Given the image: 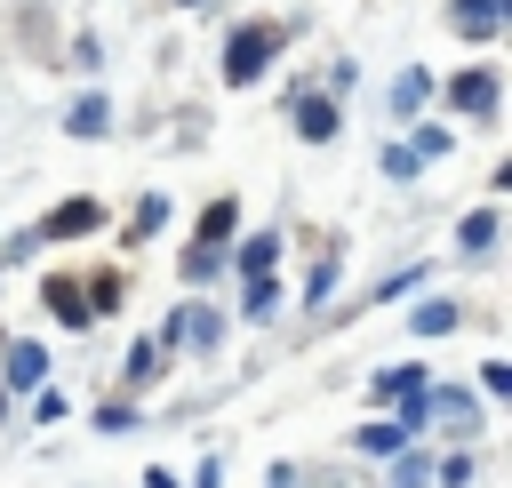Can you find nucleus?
Returning a JSON list of instances; mask_svg holds the SVG:
<instances>
[{"instance_id":"39448f33","label":"nucleus","mask_w":512,"mask_h":488,"mask_svg":"<svg viewBox=\"0 0 512 488\" xmlns=\"http://www.w3.org/2000/svg\"><path fill=\"white\" fill-rule=\"evenodd\" d=\"M368 392H376V400H408V392H424V368H416V360L376 368V376H368Z\"/></svg>"},{"instance_id":"9d476101","label":"nucleus","mask_w":512,"mask_h":488,"mask_svg":"<svg viewBox=\"0 0 512 488\" xmlns=\"http://www.w3.org/2000/svg\"><path fill=\"white\" fill-rule=\"evenodd\" d=\"M456 248H472V256H480V248H496V208H472V216L456 224Z\"/></svg>"},{"instance_id":"412c9836","label":"nucleus","mask_w":512,"mask_h":488,"mask_svg":"<svg viewBox=\"0 0 512 488\" xmlns=\"http://www.w3.org/2000/svg\"><path fill=\"white\" fill-rule=\"evenodd\" d=\"M184 8H192V0H184Z\"/></svg>"},{"instance_id":"1a4fd4ad","label":"nucleus","mask_w":512,"mask_h":488,"mask_svg":"<svg viewBox=\"0 0 512 488\" xmlns=\"http://www.w3.org/2000/svg\"><path fill=\"white\" fill-rule=\"evenodd\" d=\"M352 448H360V456H400V448H408V432H400V424H360V432H352Z\"/></svg>"},{"instance_id":"7ed1b4c3","label":"nucleus","mask_w":512,"mask_h":488,"mask_svg":"<svg viewBox=\"0 0 512 488\" xmlns=\"http://www.w3.org/2000/svg\"><path fill=\"white\" fill-rule=\"evenodd\" d=\"M0 368H8V384H16V392H40V384H48V352H40L32 336H24V344H8V352H0Z\"/></svg>"},{"instance_id":"9b49d317","label":"nucleus","mask_w":512,"mask_h":488,"mask_svg":"<svg viewBox=\"0 0 512 488\" xmlns=\"http://www.w3.org/2000/svg\"><path fill=\"white\" fill-rule=\"evenodd\" d=\"M232 224H240V208H232V200H216V208L200 216V248H216V240H232Z\"/></svg>"},{"instance_id":"aec40b11","label":"nucleus","mask_w":512,"mask_h":488,"mask_svg":"<svg viewBox=\"0 0 512 488\" xmlns=\"http://www.w3.org/2000/svg\"><path fill=\"white\" fill-rule=\"evenodd\" d=\"M200 488H216V464H200Z\"/></svg>"},{"instance_id":"6e6552de","label":"nucleus","mask_w":512,"mask_h":488,"mask_svg":"<svg viewBox=\"0 0 512 488\" xmlns=\"http://www.w3.org/2000/svg\"><path fill=\"white\" fill-rule=\"evenodd\" d=\"M232 264H240L248 280H256V272H272V264H280V232H256V240H240V256H232Z\"/></svg>"},{"instance_id":"0eeeda50","label":"nucleus","mask_w":512,"mask_h":488,"mask_svg":"<svg viewBox=\"0 0 512 488\" xmlns=\"http://www.w3.org/2000/svg\"><path fill=\"white\" fill-rule=\"evenodd\" d=\"M64 128H72V136H104V128H112V104H104V96H80V104L64 112Z\"/></svg>"},{"instance_id":"f03ea898","label":"nucleus","mask_w":512,"mask_h":488,"mask_svg":"<svg viewBox=\"0 0 512 488\" xmlns=\"http://www.w3.org/2000/svg\"><path fill=\"white\" fill-rule=\"evenodd\" d=\"M448 104H456V112H472V120H488V112H496V72H488V64L456 72V80H448Z\"/></svg>"},{"instance_id":"f8f14e48","label":"nucleus","mask_w":512,"mask_h":488,"mask_svg":"<svg viewBox=\"0 0 512 488\" xmlns=\"http://www.w3.org/2000/svg\"><path fill=\"white\" fill-rule=\"evenodd\" d=\"M408 320H416V336H448V328H456V304H440V296H432V304H416Z\"/></svg>"},{"instance_id":"ddd939ff","label":"nucleus","mask_w":512,"mask_h":488,"mask_svg":"<svg viewBox=\"0 0 512 488\" xmlns=\"http://www.w3.org/2000/svg\"><path fill=\"white\" fill-rule=\"evenodd\" d=\"M424 96H432V80H424V72H400V80H392V112H416Z\"/></svg>"},{"instance_id":"2eb2a0df","label":"nucleus","mask_w":512,"mask_h":488,"mask_svg":"<svg viewBox=\"0 0 512 488\" xmlns=\"http://www.w3.org/2000/svg\"><path fill=\"white\" fill-rule=\"evenodd\" d=\"M264 312H280V288H272V272H256V280H248V320H264Z\"/></svg>"},{"instance_id":"dca6fc26","label":"nucleus","mask_w":512,"mask_h":488,"mask_svg":"<svg viewBox=\"0 0 512 488\" xmlns=\"http://www.w3.org/2000/svg\"><path fill=\"white\" fill-rule=\"evenodd\" d=\"M48 304H56V320H72V328L88 320V312H80V288H72V280H48Z\"/></svg>"},{"instance_id":"a211bd4d","label":"nucleus","mask_w":512,"mask_h":488,"mask_svg":"<svg viewBox=\"0 0 512 488\" xmlns=\"http://www.w3.org/2000/svg\"><path fill=\"white\" fill-rule=\"evenodd\" d=\"M408 152H416V160H440V152H448V128H416V144H408Z\"/></svg>"},{"instance_id":"f3484780","label":"nucleus","mask_w":512,"mask_h":488,"mask_svg":"<svg viewBox=\"0 0 512 488\" xmlns=\"http://www.w3.org/2000/svg\"><path fill=\"white\" fill-rule=\"evenodd\" d=\"M88 224H96V208H88V200H72V208H56V216H48V232H88Z\"/></svg>"},{"instance_id":"423d86ee","label":"nucleus","mask_w":512,"mask_h":488,"mask_svg":"<svg viewBox=\"0 0 512 488\" xmlns=\"http://www.w3.org/2000/svg\"><path fill=\"white\" fill-rule=\"evenodd\" d=\"M448 16H456V32H472V40H488V32L504 24V0H456Z\"/></svg>"},{"instance_id":"6ab92c4d","label":"nucleus","mask_w":512,"mask_h":488,"mask_svg":"<svg viewBox=\"0 0 512 488\" xmlns=\"http://www.w3.org/2000/svg\"><path fill=\"white\" fill-rule=\"evenodd\" d=\"M32 416H40V424H56V416H64V392H48V384H40V392H32Z\"/></svg>"},{"instance_id":"4468645a","label":"nucleus","mask_w":512,"mask_h":488,"mask_svg":"<svg viewBox=\"0 0 512 488\" xmlns=\"http://www.w3.org/2000/svg\"><path fill=\"white\" fill-rule=\"evenodd\" d=\"M376 160H384V176H392V184H408V176H416V168H424V160H416V152H408V144H384V152H376Z\"/></svg>"},{"instance_id":"f257e3e1","label":"nucleus","mask_w":512,"mask_h":488,"mask_svg":"<svg viewBox=\"0 0 512 488\" xmlns=\"http://www.w3.org/2000/svg\"><path fill=\"white\" fill-rule=\"evenodd\" d=\"M272 48H280V24H240V32L224 40V80H232V88H248V80L272 64Z\"/></svg>"},{"instance_id":"20e7f679","label":"nucleus","mask_w":512,"mask_h":488,"mask_svg":"<svg viewBox=\"0 0 512 488\" xmlns=\"http://www.w3.org/2000/svg\"><path fill=\"white\" fill-rule=\"evenodd\" d=\"M296 136H304V144H328V136H336V104H328V96H304V104H296Z\"/></svg>"}]
</instances>
